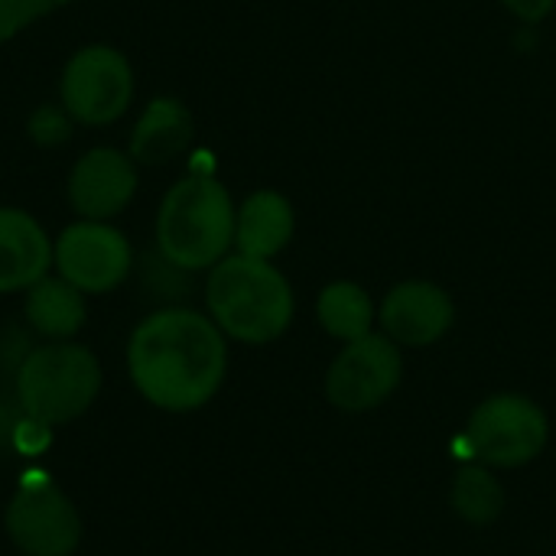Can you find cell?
<instances>
[{
	"label": "cell",
	"instance_id": "4",
	"mask_svg": "<svg viewBox=\"0 0 556 556\" xmlns=\"http://www.w3.org/2000/svg\"><path fill=\"white\" fill-rule=\"evenodd\" d=\"M101 394V365L78 342H46L16 365V404L26 420L62 427L78 420Z\"/></svg>",
	"mask_w": 556,
	"mask_h": 556
},
{
	"label": "cell",
	"instance_id": "16",
	"mask_svg": "<svg viewBox=\"0 0 556 556\" xmlns=\"http://www.w3.org/2000/svg\"><path fill=\"white\" fill-rule=\"evenodd\" d=\"M316 319L319 326L339 339V342H355L375 332V300L371 293L355 283V280H332L329 287H323V293L316 296Z\"/></svg>",
	"mask_w": 556,
	"mask_h": 556
},
{
	"label": "cell",
	"instance_id": "19",
	"mask_svg": "<svg viewBox=\"0 0 556 556\" xmlns=\"http://www.w3.org/2000/svg\"><path fill=\"white\" fill-rule=\"evenodd\" d=\"M75 0H0V46L20 36L36 20L68 7Z\"/></svg>",
	"mask_w": 556,
	"mask_h": 556
},
{
	"label": "cell",
	"instance_id": "18",
	"mask_svg": "<svg viewBox=\"0 0 556 556\" xmlns=\"http://www.w3.org/2000/svg\"><path fill=\"white\" fill-rule=\"evenodd\" d=\"M72 127H75V117L62 104H39L26 117V137L46 150L62 147L72 137Z\"/></svg>",
	"mask_w": 556,
	"mask_h": 556
},
{
	"label": "cell",
	"instance_id": "3",
	"mask_svg": "<svg viewBox=\"0 0 556 556\" xmlns=\"http://www.w3.org/2000/svg\"><path fill=\"white\" fill-rule=\"evenodd\" d=\"M205 309L212 323L225 332V339L267 345L290 329L296 296L274 261H257L231 251L208 270Z\"/></svg>",
	"mask_w": 556,
	"mask_h": 556
},
{
	"label": "cell",
	"instance_id": "17",
	"mask_svg": "<svg viewBox=\"0 0 556 556\" xmlns=\"http://www.w3.org/2000/svg\"><path fill=\"white\" fill-rule=\"evenodd\" d=\"M450 502L456 515L469 525H492L505 508V489L485 466H463L453 479Z\"/></svg>",
	"mask_w": 556,
	"mask_h": 556
},
{
	"label": "cell",
	"instance_id": "5",
	"mask_svg": "<svg viewBox=\"0 0 556 556\" xmlns=\"http://www.w3.org/2000/svg\"><path fill=\"white\" fill-rule=\"evenodd\" d=\"M134 101V68L114 46L91 42L68 55L59 75V104L85 127H104L127 114Z\"/></svg>",
	"mask_w": 556,
	"mask_h": 556
},
{
	"label": "cell",
	"instance_id": "2",
	"mask_svg": "<svg viewBox=\"0 0 556 556\" xmlns=\"http://www.w3.org/2000/svg\"><path fill=\"white\" fill-rule=\"evenodd\" d=\"M235 212L231 192L212 173L182 176L160 199L156 254L186 274L212 270L235 248Z\"/></svg>",
	"mask_w": 556,
	"mask_h": 556
},
{
	"label": "cell",
	"instance_id": "7",
	"mask_svg": "<svg viewBox=\"0 0 556 556\" xmlns=\"http://www.w3.org/2000/svg\"><path fill=\"white\" fill-rule=\"evenodd\" d=\"M52 267L81 293H111L130 277L134 248L111 222L78 218L52 241Z\"/></svg>",
	"mask_w": 556,
	"mask_h": 556
},
{
	"label": "cell",
	"instance_id": "14",
	"mask_svg": "<svg viewBox=\"0 0 556 556\" xmlns=\"http://www.w3.org/2000/svg\"><path fill=\"white\" fill-rule=\"evenodd\" d=\"M296 235L293 202L277 189L251 192L235 212V251L257 261H274Z\"/></svg>",
	"mask_w": 556,
	"mask_h": 556
},
{
	"label": "cell",
	"instance_id": "6",
	"mask_svg": "<svg viewBox=\"0 0 556 556\" xmlns=\"http://www.w3.org/2000/svg\"><path fill=\"white\" fill-rule=\"evenodd\" d=\"M547 437V414L531 397L495 394L472 410L463 443L482 466L518 469L544 453Z\"/></svg>",
	"mask_w": 556,
	"mask_h": 556
},
{
	"label": "cell",
	"instance_id": "12",
	"mask_svg": "<svg viewBox=\"0 0 556 556\" xmlns=\"http://www.w3.org/2000/svg\"><path fill=\"white\" fill-rule=\"evenodd\" d=\"M52 267L46 228L16 205H0V296L23 293Z\"/></svg>",
	"mask_w": 556,
	"mask_h": 556
},
{
	"label": "cell",
	"instance_id": "20",
	"mask_svg": "<svg viewBox=\"0 0 556 556\" xmlns=\"http://www.w3.org/2000/svg\"><path fill=\"white\" fill-rule=\"evenodd\" d=\"M502 7L521 23H544L556 10V0H502Z\"/></svg>",
	"mask_w": 556,
	"mask_h": 556
},
{
	"label": "cell",
	"instance_id": "10",
	"mask_svg": "<svg viewBox=\"0 0 556 556\" xmlns=\"http://www.w3.org/2000/svg\"><path fill=\"white\" fill-rule=\"evenodd\" d=\"M137 186H140L137 163L130 160L127 150L91 147L72 163L65 195L78 218L111 222L134 202Z\"/></svg>",
	"mask_w": 556,
	"mask_h": 556
},
{
	"label": "cell",
	"instance_id": "11",
	"mask_svg": "<svg viewBox=\"0 0 556 556\" xmlns=\"http://www.w3.org/2000/svg\"><path fill=\"white\" fill-rule=\"evenodd\" d=\"M378 323L401 349H427L453 329L456 303L433 280H401L381 300Z\"/></svg>",
	"mask_w": 556,
	"mask_h": 556
},
{
	"label": "cell",
	"instance_id": "8",
	"mask_svg": "<svg viewBox=\"0 0 556 556\" xmlns=\"http://www.w3.org/2000/svg\"><path fill=\"white\" fill-rule=\"evenodd\" d=\"M404 378L401 345L384 332H371L365 339L345 342L326 375V397L332 407L345 414H365L381 407Z\"/></svg>",
	"mask_w": 556,
	"mask_h": 556
},
{
	"label": "cell",
	"instance_id": "1",
	"mask_svg": "<svg viewBox=\"0 0 556 556\" xmlns=\"http://www.w3.org/2000/svg\"><path fill=\"white\" fill-rule=\"evenodd\" d=\"M127 371L147 404L166 414H192L225 384L228 339L212 316L166 306L143 316L130 332Z\"/></svg>",
	"mask_w": 556,
	"mask_h": 556
},
{
	"label": "cell",
	"instance_id": "13",
	"mask_svg": "<svg viewBox=\"0 0 556 556\" xmlns=\"http://www.w3.org/2000/svg\"><path fill=\"white\" fill-rule=\"evenodd\" d=\"M192 137H195L192 111L179 98L156 94L140 111L127 140V153L137 166H166L192 147Z\"/></svg>",
	"mask_w": 556,
	"mask_h": 556
},
{
	"label": "cell",
	"instance_id": "9",
	"mask_svg": "<svg viewBox=\"0 0 556 556\" xmlns=\"http://www.w3.org/2000/svg\"><path fill=\"white\" fill-rule=\"evenodd\" d=\"M7 538L26 556H72L81 544V518L72 498L52 482H23L3 515Z\"/></svg>",
	"mask_w": 556,
	"mask_h": 556
},
{
	"label": "cell",
	"instance_id": "15",
	"mask_svg": "<svg viewBox=\"0 0 556 556\" xmlns=\"http://www.w3.org/2000/svg\"><path fill=\"white\" fill-rule=\"evenodd\" d=\"M23 316L36 336H42L49 342H72L88 319L85 293L75 290L68 280H62L59 274L55 277L46 274L42 280H36L26 290Z\"/></svg>",
	"mask_w": 556,
	"mask_h": 556
}]
</instances>
